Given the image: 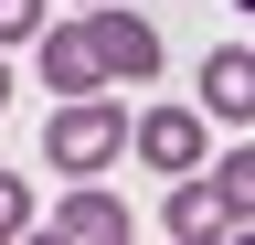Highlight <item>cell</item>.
Here are the masks:
<instances>
[{
	"instance_id": "cell-5",
	"label": "cell",
	"mask_w": 255,
	"mask_h": 245,
	"mask_svg": "<svg viewBox=\"0 0 255 245\" xmlns=\"http://www.w3.org/2000/svg\"><path fill=\"white\" fill-rule=\"evenodd\" d=\"M202 107L223 117V128H245V117H255V53H245V43L202 53Z\"/></svg>"
},
{
	"instance_id": "cell-1",
	"label": "cell",
	"mask_w": 255,
	"mask_h": 245,
	"mask_svg": "<svg viewBox=\"0 0 255 245\" xmlns=\"http://www.w3.org/2000/svg\"><path fill=\"white\" fill-rule=\"evenodd\" d=\"M117 149H128V107H107V85H96V96H64L53 117H43V160L53 171H107L117 160Z\"/></svg>"
},
{
	"instance_id": "cell-11",
	"label": "cell",
	"mask_w": 255,
	"mask_h": 245,
	"mask_svg": "<svg viewBox=\"0 0 255 245\" xmlns=\"http://www.w3.org/2000/svg\"><path fill=\"white\" fill-rule=\"evenodd\" d=\"M0 107H11V64H0Z\"/></svg>"
},
{
	"instance_id": "cell-4",
	"label": "cell",
	"mask_w": 255,
	"mask_h": 245,
	"mask_svg": "<svg viewBox=\"0 0 255 245\" xmlns=\"http://www.w3.org/2000/svg\"><path fill=\"white\" fill-rule=\"evenodd\" d=\"M32 43H43V85H53V96H96V85H107V64H96V32H85V21H43Z\"/></svg>"
},
{
	"instance_id": "cell-6",
	"label": "cell",
	"mask_w": 255,
	"mask_h": 245,
	"mask_svg": "<svg viewBox=\"0 0 255 245\" xmlns=\"http://www.w3.org/2000/svg\"><path fill=\"white\" fill-rule=\"evenodd\" d=\"M53 235L64 245H128V203L117 192H64L53 203Z\"/></svg>"
},
{
	"instance_id": "cell-7",
	"label": "cell",
	"mask_w": 255,
	"mask_h": 245,
	"mask_svg": "<svg viewBox=\"0 0 255 245\" xmlns=\"http://www.w3.org/2000/svg\"><path fill=\"white\" fill-rule=\"evenodd\" d=\"M181 245H202V235H234V213H223V192L213 181H191V171H170V213H159Z\"/></svg>"
},
{
	"instance_id": "cell-12",
	"label": "cell",
	"mask_w": 255,
	"mask_h": 245,
	"mask_svg": "<svg viewBox=\"0 0 255 245\" xmlns=\"http://www.w3.org/2000/svg\"><path fill=\"white\" fill-rule=\"evenodd\" d=\"M75 11H85V0H75Z\"/></svg>"
},
{
	"instance_id": "cell-10",
	"label": "cell",
	"mask_w": 255,
	"mask_h": 245,
	"mask_svg": "<svg viewBox=\"0 0 255 245\" xmlns=\"http://www.w3.org/2000/svg\"><path fill=\"white\" fill-rule=\"evenodd\" d=\"M32 32H43V0H0V53L32 43Z\"/></svg>"
},
{
	"instance_id": "cell-9",
	"label": "cell",
	"mask_w": 255,
	"mask_h": 245,
	"mask_svg": "<svg viewBox=\"0 0 255 245\" xmlns=\"http://www.w3.org/2000/svg\"><path fill=\"white\" fill-rule=\"evenodd\" d=\"M11 235H32V181L0 171V245H11Z\"/></svg>"
},
{
	"instance_id": "cell-2",
	"label": "cell",
	"mask_w": 255,
	"mask_h": 245,
	"mask_svg": "<svg viewBox=\"0 0 255 245\" xmlns=\"http://www.w3.org/2000/svg\"><path fill=\"white\" fill-rule=\"evenodd\" d=\"M85 32H96V64H107V85H149V75H159V32H149L138 11L85 0Z\"/></svg>"
},
{
	"instance_id": "cell-8",
	"label": "cell",
	"mask_w": 255,
	"mask_h": 245,
	"mask_svg": "<svg viewBox=\"0 0 255 245\" xmlns=\"http://www.w3.org/2000/svg\"><path fill=\"white\" fill-rule=\"evenodd\" d=\"M213 192H223V213L245 224V213H255V149H234V160L213 171Z\"/></svg>"
},
{
	"instance_id": "cell-3",
	"label": "cell",
	"mask_w": 255,
	"mask_h": 245,
	"mask_svg": "<svg viewBox=\"0 0 255 245\" xmlns=\"http://www.w3.org/2000/svg\"><path fill=\"white\" fill-rule=\"evenodd\" d=\"M128 149H138L149 171H191V160H202V107H149V117H128Z\"/></svg>"
}]
</instances>
